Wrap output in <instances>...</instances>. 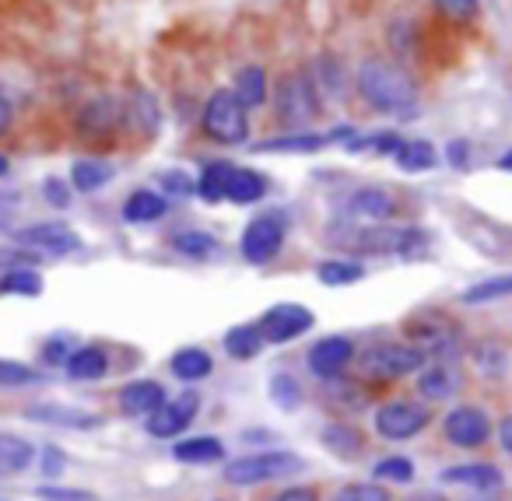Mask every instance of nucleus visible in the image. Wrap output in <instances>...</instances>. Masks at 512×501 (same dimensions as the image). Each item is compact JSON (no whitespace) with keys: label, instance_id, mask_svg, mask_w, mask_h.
<instances>
[{"label":"nucleus","instance_id":"6e6552de","mask_svg":"<svg viewBox=\"0 0 512 501\" xmlns=\"http://www.w3.org/2000/svg\"><path fill=\"white\" fill-rule=\"evenodd\" d=\"M432 424V410L418 400H386L372 414V431L383 442H411Z\"/></svg>","mask_w":512,"mask_h":501},{"label":"nucleus","instance_id":"a878e982","mask_svg":"<svg viewBox=\"0 0 512 501\" xmlns=\"http://www.w3.org/2000/svg\"><path fill=\"white\" fill-rule=\"evenodd\" d=\"M169 214V197L158 190H134L123 200V221L130 225H151V221H162Z\"/></svg>","mask_w":512,"mask_h":501},{"label":"nucleus","instance_id":"b1692460","mask_svg":"<svg viewBox=\"0 0 512 501\" xmlns=\"http://www.w3.org/2000/svg\"><path fill=\"white\" fill-rule=\"evenodd\" d=\"M232 92L246 109L267 106V99H271V81H267V71L260 64L239 67V71H235V81H232Z\"/></svg>","mask_w":512,"mask_h":501},{"label":"nucleus","instance_id":"39448f33","mask_svg":"<svg viewBox=\"0 0 512 501\" xmlns=\"http://www.w3.org/2000/svg\"><path fill=\"white\" fill-rule=\"evenodd\" d=\"M428 365V354L414 347L411 340H379L358 354V375L365 382H397L421 372Z\"/></svg>","mask_w":512,"mask_h":501},{"label":"nucleus","instance_id":"7c9ffc66","mask_svg":"<svg viewBox=\"0 0 512 501\" xmlns=\"http://www.w3.org/2000/svg\"><path fill=\"white\" fill-rule=\"evenodd\" d=\"M365 274H369L365 263L351 260V256H330V260H323L320 267H316V277H320V284H327V288H351V284H358Z\"/></svg>","mask_w":512,"mask_h":501},{"label":"nucleus","instance_id":"9d476101","mask_svg":"<svg viewBox=\"0 0 512 501\" xmlns=\"http://www.w3.org/2000/svg\"><path fill=\"white\" fill-rule=\"evenodd\" d=\"M442 435L456 449H481L495 435V424H491L488 410L474 407V403H460L442 417Z\"/></svg>","mask_w":512,"mask_h":501},{"label":"nucleus","instance_id":"cd10ccee","mask_svg":"<svg viewBox=\"0 0 512 501\" xmlns=\"http://www.w3.org/2000/svg\"><path fill=\"white\" fill-rule=\"evenodd\" d=\"M330 137L327 134H313V130H292L285 137H274V141L253 144V151L260 155H313V151L327 148Z\"/></svg>","mask_w":512,"mask_h":501},{"label":"nucleus","instance_id":"393cba45","mask_svg":"<svg viewBox=\"0 0 512 501\" xmlns=\"http://www.w3.org/2000/svg\"><path fill=\"white\" fill-rule=\"evenodd\" d=\"M267 176L256 169H246V165H235L232 176H228V190L225 200H232L235 207H249V204H260L267 197Z\"/></svg>","mask_w":512,"mask_h":501},{"label":"nucleus","instance_id":"4be33fe9","mask_svg":"<svg viewBox=\"0 0 512 501\" xmlns=\"http://www.w3.org/2000/svg\"><path fill=\"white\" fill-rule=\"evenodd\" d=\"M36 459H39V452L29 438L11 435V431H0V484L11 480V477H22Z\"/></svg>","mask_w":512,"mask_h":501},{"label":"nucleus","instance_id":"6e6d98bb","mask_svg":"<svg viewBox=\"0 0 512 501\" xmlns=\"http://www.w3.org/2000/svg\"><path fill=\"white\" fill-rule=\"evenodd\" d=\"M11 123H15V109H11V102L0 95V134H8Z\"/></svg>","mask_w":512,"mask_h":501},{"label":"nucleus","instance_id":"2f4dec72","mask_svg":"<svg viewBox=\"0 0 512 501\" xmlns=\"http://www.w3.org/2000/svg\"><path fill=\"white\" fill-rule=\"evenodd\" d=\"M113 179V165L102 162V158H78L71 165V186L78 193H95Z\"/></svg>","mask_w":512,"mask_h":501},{"label":"nucleus","instance_id":"2eb2a0df","mask_svg":"<svg viewBox=\"0 0 512 501\" xmlns=\"http://www.w3.org/2000/svg\"><path fill=\"white\" fill-rule=\"evenodd\" d=\"M127 123V106L116 99H109V95H102V99H92L81 106L78 113V134L85 137V141H113L116 130Z\"/></svg>","mask_w":512,"mask_h":501},{"label":"nucleus","instance_id":"3c124183","mask_svg":"<svg viewBox=\"0 0 512 501\" xmlns=\"http://www.w3.org/2000/svg\"><path fill=\"white\" fill-rule=\"evenodd\" d=\"M271 501H320V487L316 484H292L285 491H278Z\"/></svg>","mask_w":512,"mask_h":501},{"label":"nucleus","instance_id":"603ef678","mask_svg":"<svg viewBox=\"0 0 512 501\" xmlns=\"http://www.w3.org/2000/svg\"><path fill=\"white\" fill-rule=\"evenodd\" d=\"M446 162L453 165V169H467V165H470V144L467 141H449Z\"/></svg>","mask_w":512,"mask_h":501},{"label":"nucleus","instance_id":"dca6fc26","mask_svg":"<svg viewBox=\"0 0 512 501\" xmlns=\"http://www.w3.org/2000/svg\"><path fill=\"white\" fill-rule=\"evenodd\" d=\"M400 200L393 197L386 186H358L344 200V214L358 225H379V221H390L397 214Z\"/></svg>","mask_w":512,"mask_h":501},{"label":"nucleus","instance_id":"f704fd0d","mask_svg":"<svg viewBox=\"0 0 512 501\" xmlns=\"http://www.w3.org/2000/svg\"><path fill=\"white\" fill-rule=\"evenodd\" d=\"M172 249L186 260H207V256L218 253V239L204 228H186V232L172 235Z\"/></svg>","mask_w":512,"mask_h":501},{"label":"nucleus","instance_id":"1a4fd4ad","mask_svg":"<svg viewBox=\"0 0 512 501\" xmlns=\"http://www.w3.org/2000/svg\"><path fill=\"white\" fill-rule=\"evenodd\" d=\"M285 239H288V218L281 211H264L242 228L239 253H242V260L253 263V267H267V263L281 253Z\"/></svg>","mask_w":512,"mask_h":501},{"label":"nucleus","instance_id":"ea45409f","mask_svg":"<svg viewBox=\"0 0 512 501\" xmlns=\"http://www.w3.org/2000/svg\"><path fill=\"white\" fill-rule=\"evenodd\" d=\"M372 480H383V484H411L414 480V463L407 456H386L372 466Z\"/></svg>","mask_w":512,"mask_h":501},{"label":"nucleus","instance_id":"79ce46f5","mask_svg":"<svg viewBox=\"0 0 512 501\" xmlns=\"http://www.w3.org/2000/svg\"><path fill=\"white\" fill-rule=\"evenodd\" d=\"M330 501H393L386 484H376V480H365V484H344L341 491L330 494Z\"/></svg>","mask_w":512,"mask_h":501},{"label":"nucleus","instance_id":"052dcab7","mask_svg":"<svg viewBox=\"0 0 512 501\" xmlns=\"http://www.w3.org/2000/svg\"><path fill=\"white\" fill-rule=\"evenodd\" d=\"M218 501H221V498H218Z\"/></svg>","mask_w":512,"mask_h":501},{"label":"nucleus","instance_id":"e433bc0d","mask_svg":"<svg viewBox=\"0 0 512 501\" xmlns=\"http://www.w3.org/2000/svg\"><path fill=\"white\" fill-rule=\"evenodd\" d=\"M0 295H22L36 298L43 295V274L36 267H15L0 274Z\"/></svg>","mask_w":512,"mask_h":501},{"label":"nucleus","instance_id":"ddd939ff","mask_svg":"<svg viewBox=\"0 0 512 501\" xmlns=\"http://www.w3.org/2000/svg\"><path fill=\"white\" fill-rule=\"evenodd\" d=\"M355 358H358L355 340L344 337V333H330V337L316 340V344L309 347L306 365L320 382H334V379H344V372H348Z\"/></svg>","mask_w":512,"mask_h":501},{"label":"nucleus","instance_id":"0eeeda50","mask_svg":"<svg viewBox=\"0 0 512 501\" xmlns=\"http://www.w3.org/2000/svg\"><path fill=\"white\" fill-rule=\"evenodd\" d=\"M407 340L428 354V361H456L463 354V330L439 309L418 312L404 326Z\"/></svg>","mask_w":512,"mask_h":501},{"label":"nucleus","instance_id":"6ab92c4d","mask_svg":"<svg viewBox=\"0 0 512 501\" xmlns=\"http://www.w3.org/2000/svg\"><path fill=\"white\" fill-rule=\"evenodd\" d=\"M460 386H463V375L456 368V361H435V365L418 372V393L432 403L453 400V393H460Z\"/></svg>","mask_w":512,"mask_h":501},{"label":"nucleus","instance_id":"473e14b6","mask_svg":"<svg viewBox=\"0 0 512 501\" xmlns=\"http://www.w3.org/2000/svg\"><path fill=\"white\" fill-rule=\"evenodd\" d=\"M267 393H271L274 407L285 410V414H295L306 403V389H302V382L292 372H274L271 382H267Z\"/></svg>","mask_w":512,"mask_h":501},{"label":"nucleus","instance_id":"f3484780","mask_svg":"<svg viewBox=\"0 0 512 501\" xmlns=\"http://www.w3.org/2000/svg\"><path fill=\"white\" fill-rule=\"evenodd\" d=\"M25 417L39 424H50V428H71V431H95L102 424L99 414L85 407H67V403H32L25 407Z\"/></svg>","mask_w":512,"mask_h":501},{"label":"nucleus","instance_id":"37998d69","mask_svg":"<svg viewBox=\"0 0 512 501\" xmlns=\"http://www.w3.org/2000/svg\"><path fill=\"white\" fill-rule=\"evenodd\" d=\"M162 193L169 200H186V197H193L197 193V179H190L183 169H169V172H162Z\"/></svg>","mask_w":512,"mask_h":501},{"label":"nucleus","instance_id":"c9c22d12","mask_svg":"<svg viewBox=\"0 0 512 501\" xmlns=\"http://www.w3.org/2000/svg\"><path fill=\"white\" fill-rule=\"evenodd\" d=\"M393 162H397L400 172H428L435 169L439 155H435L432 141H404L397 148V155H393Z\"/></svg>","mask_w":512,"mask_h":501},{"label":"nucleus","instance_id":"412c9836","mask_svg":"<svg viewBox=\"0 0 512 501\" xmlns=\"http://www.w3.org/2000/svg\"><path fill=\"white\" fill-rule=\"evenodd\" d=\"M442 484L456 487H474V491H498L502 487V470L495 463H456L439 473Z\"/></svg>","mask_w":512,"mask_h":501},{"label":"nucleus","instance_id":"9b49d317","mask_svg":"<svg viewBox=\"0 0 512 501\" xmlns=\"http://www.w3.org/2000/svg\"><path fill=\"white\" fill-rule=\"evenodd\" d=\"M260 333H264V344H292V340L306 337L309 330L316 326V316L299 302H281V305H271L264 316L256 319Z\"/></svg>","mask_w":512,"mask_h":501},{"label":"nucleus","instance_id":"f8f14e48","mask_svg":"<svg viewBox=\"0 0 512 501\" xmlns=\"http://www.w3.org/2000/svg\"><path fill=\"white\" fill-rule=\"evenodd\" d=\"M197 414H200V393L197 389H183V393H176L172 400L165 396L162 407H158L151 417H144V421H148L144 428H148L151 438L169 442V438L183 435V431L197 421Z\"/></svg>","mask_w":512,"mask_h":501},{"label":"nucleus","instance_id":"aec40b11","mask_svg":"<svg viewBox=\"0 0 512 501\" xmlns=\"http://www.w3.org/2000/svg\"><path fill=\"white\" fill-rule=\"evenodd\" d=\"M113 361H109V351L102 344H85V347H74L71 358H67L64 372L71 382H99L109 375Z\"/></svg>","mask_w":512,"mask_h":501},{"label":"nucleus","instance_id":"a19ab883","mask_svg":"<svg viewBox=\"0 0 512 501\" xmlns=\"http://www.w3.org/2000/svg\"><path fill=\"white\" fill-rule=\"evenodd\" d=\"M127 123L141 127L144 134H155V127H158V106H155V99H151L148 92H137L134 95V102L127 106Z\"/></svg>","mask_w":512,"mask_h":501},{"label":"nucleus","instance_id":"72a5a7b5","mask_svg":"<svg viewBox=\"0 0 512 501\" xmlns=\"http://www.w3.org/2000/svg\"><path fill=\"white\" fill-rule=\"evenodd\" d=\"M232 162H207L197 176V197L204 204H221L228 190V176H232Z\"/></svg>","mask_w":512,"mask_h":501},{"label":"nucleus","instance_id":"c03bdc74","mask_svg":"<svg viewBox=\"0 0 512 501\" xmlns=\"http://www.w3.org/2000/svg\"><path fill=\"white\" fill-rule=\"evenodd\" d=\"M432 4L449 22H477L481 18V0H432Z\"/></svg>","mask_w":512,"mask_h":501},{"label":"nucleus","instance_id":"c756f323","mask_svg":"<svg viewBox=\"0 0 512 501\" xmlns=\"http://www.w3.org/2000/svg\"><path fill=\"white\" fill-rule=\"evenodd\" d=\"M225 351H228V358H235V361H253V358H260V351H264V333H260V326L256 323H239V326H232V330L225 333Z\"/></svg>","mask_w":512,"mask_h":501},{"label":"nucleus","instance_id":"f257e3e1","mask_svg":"<svg viewBox=\"0 0 512 501\" xmlns=\"http://www.w3.org/2000/svg\"><path fill=\"white\" fill-rule=\"evenodd\" d=\"M327 242L341 253L351 256H400V260H421L432 246V235L421 225H355V221H341L330 225Z\"/></svg>","mask_w":512,"mask_h":501},{"label":"nucleus","instance_id":"a211bd4d","mask_svg":"<svg viewBox=\"0 0 512 501\" xmlns=\"http://www.w3.org/2000/svg\"><path fill=\"white\" fill-rule=\"evenodd\" d=\"M165 386L155 379H134L120 389V414L123 417H151L165 403Z\"/></svg>","mask_w":512,"mask_h":501},{"label":"nucleus","instance_id":"5fc2aeb1","mask_svg":"<svg viewBox=\"0 0 512 501\" xmlns=\"http://www.w3.org/2000/svg\"><path fill=\"white\" fill-rule=\"evenodd\" d=\"M495 428H498V442H502V449L512 456V414L502 417V421H498Z\"/></svg>","mask_w":512,"mask_h":501},{"label":"nucleus","instance_id":"423d86ee","mask_svg":"<svg viewBox=\"0 0 512 501\" xmlns=\"http://www.w3.org/2000/svg\"><path fill=\"white\" fill-rule=\"evenodd\" d=\"M200 130L221 148H239L249 141V109L235 99L232 88H218L211 99L204 102L200 113Z\"/></svg>","mask_w":512,"mask_h":501},{"label":"nucleus","instance_id":"4468645a","mask_svg":"<svg viewBox=\"0 0 512 501\" xmlns=\"http://www.w3.org/2000/svg\"><path fill=\"white\" fill-rule=\"evenodd\" d=\"M15 239L22 242V246L36 249V253H46V256H74L85 249L81 235L74 232L71 225H64V221H39V225L18 228Z\"/></svg>","mask_w":512,"mask_h":501},{"label":"nucleus","instance_id":"5701e85b","mask_svg":"<svg viewBox=\"0 0 512 501\" xmlns=\"http://www.w3.org/2000/svg\"><path fill=\"white\" fill-rule=\"evenodd\" d=\"M320 442L330 456L358 459L365 452V431L355 428V424H348V421H330L327 428L320 431Z\"/></svg>","mask_w":512,"mask_h":501},{"label":"nucleus","instance_id":"13d9d810","mask_svg":"<svg viewBox=\"0 0 512 501\" xmlns=\"http://www.w3.org/2000/svg\"><path fill=\"white\" fill-rule=\"evenodd\" d=\"M498 169H502V172H512V151H505V155H498Z\"/></svg>","mask_w":512,"mask_h":501},{"label":"nucleus","instance_id":"f03ea898","mask_svg":"<svg viewBox=\"0 0 512 501\" xmlns=\"http://www.w3.org/2000/svg\"><path fill=\"white\" fill-rule=\"evenodd\" d=\"M355 88L365 106H372L376 113H393L414 120L411 113L418 106V81L397 60H386V57L362 60V67L355 74Z\"/></svg>","mask_w":512,"mask_h":501},{"label":"nucleus","instance_id":"bb28decb","mask_svg":"<svg viewBox=\"0 0 512 501\" xmlns=\"http://www.w3.org/2000/svg\"><path fill=\"white\" fill-rule=\"evenodd\" d=\"M172 459L186 466H211L225 459V442L214 435H197V438H183V442L172 445Z\"/></svg>","mask_w":512,"mask_h":501},{"label":"nucleus","instance_id":"20e7f679","mask_svg":"<svg viewBox=\"0 0 512 501\" xmlns=\"http://www.w3.org/2000/svg\"><path fill=\"white\" fill-rule=\"evenodd\" d=\"M295 473H306V459L292 449H256L225 463V480L232 487L271 484V480H288Z\"/></svg>","mask_w":512,"mask_h":501},{"label":"nucleus","instance_id":"4d7b16f0","mask_svg":"<svg viewBox=\"0 0 512 501\" xmlns=\"http://www.w3.org/2000/svg\"><path fill=\"white\" fill-rule=\"evenodd\" d=\"M407 501H446L442 494H435V491H421V494H414V498H407Z\"/></svg>","mask_w":512,"mask_h":501},{"label":"nucleus","instance_id":"09e8293b","mask_svg":"<svg viewBox=\"0 0 512 501\" xmlns=\"http://www.w3.org/2000/svg\"><path fill=\"white\" fill-rule=\"evenodd\" d=\"M71 351H74L71 340H67V337H53L50 344L43 347V361H46V365H53V368H64L67 358H71Z\"/></svg>","mask_w":512,"mask_h":501},{"label":"nucleus","instance_id":"49530a36","mask_svg":"<svg viewBox=\"0 0 512 501\" xmlns=\"http://www.w3.org/2000/svg\"><path fill=\"white\" fill-rule=\"evenodd\" d=\"M36 498H43V501H92V494H88V491H78V487L43 484V487H36Z\"/></svg>","mask_w":512,"mask_h":501},{"label":"nucleus","instance_id":"c85d7f7f","mask_svg":"<svg viewBox=\"0 0 512 501\" xmlns=\"http://www.w3.org/2000/svg\"><path fill=\"white\" fill-rule=\"evenodd\" d=\"M169 372L176 375L179 382H204L211 379L214 372V358L204 351V347H179L176 354L169 358Z\"/></svg>","mask_w":512,"mask_h":501},{"label":"nucleus","instance_id":"864d4df0","mask_svg":"<svg viewBox=\"0 0 512 501\" xmlns=\"http://www.w3.org/2000/svg\"><path fill=\"white\" fill-rule=\"evenodd\" d=\"M39 456H43V473H46V477H57V473H64L67 459L60 456V449H53V445H50V449H43Z\"/></svg>","mask_w":512,"mask_h":501},{"label":"nucleus","instance_id":"58836bf2","mask_svg":"<svg viewBox=\"0 0 512 501\" xmlns=\"http://www.w3.org/2000/svg\"><path fill=\"white\" fill-rule=\"evenodd\" d=\"M39 382H46V375L39 368L25 365V361L0 358V389H25V386H39Z\"/></svg>","mask_w":512,"mask_h":501},{"label":"nucleus","instance_id":"a18cd8bd","mask_svg":"<svg viewBox=\"0 0 512 501\" xmlns=\"http://www.w3.org/2000/svg\"><path fill=\"white\" fill-rule=\"evenodd\" d=\"M474 358H477V365H481V372L488 375V379L505 375V365H509V354H505L498 344H481L474 351Z\"/></svg>","mask_w":512,"mask_h":501},{"label":"nucleus","instance_id":"bf43d9fd","mask_svg":"<svg viewBox=\"0 0 512 501\" xmlns=\"http://www.w3.org/2000/svg\"><path fill=\"white\" fill-rule=\"evenodd\" d=\"M8 172H11V162H8V155H0V179L8 176Z\"/></svg>","mask_w":512,"mask_h":501},{"label":"nucleus","instance_id":"8fccbe9b","mask_svg":"<svg viewBox=\"0 0 512 501\" xmlns=\"http://www.w3.org/2000/svg\"><path fill=\"white\" fill-rule=\"evenodd\" d=\"M43 193H46V200H50L53 207H60V211H64V207H71V186L60 183L57 176L46 179V183H43Z\"/></svg>","mask_w":512,"mask_h":501},{"label":"nucleus","instance_id":"4c0bfd02","mask_svg":"<svg viewBox=\"0 0 512 501\" xmlns=\"http://www.w3.org/2000/svg\"><path fill=\"white\" fill-rule=\"evenodd\" d=\"M512 295V274H498L488 277V281H477L463 291V302L467 305H484V302H498V298Z\"/></svg>","mask_w":512,"mask_h":501},{"label":"nucleus","instance_id":"de8ad7c7","mask_svg":"<svg viewBox=\"0 0 512 501\" xmlns=\"http://www.w3.org/2000/svg\"><path fill=\"white\" fill-rule=\"evenodd\" d=\"M0 267L4 270H15V267H39V256L36 249H0Z\"/></svg>","mask_w":512,"mask_h":501},{"label":"nucleus","instance_id":"7ed1b4c3","mask_svg":"<svg viewBox=\"0 0 512 501\" xmlns=\"http://www.w3.org/2000/svg\"><path fill=\"white\" fill-rule=\"evenodd\" d=\"M274 92V113L278 123L292 134V130H309L323 116V88L316 81L313 67H295V71L281 74Z\"/></svg>","mask_w":512,"mask_h":501}]
</instances>
